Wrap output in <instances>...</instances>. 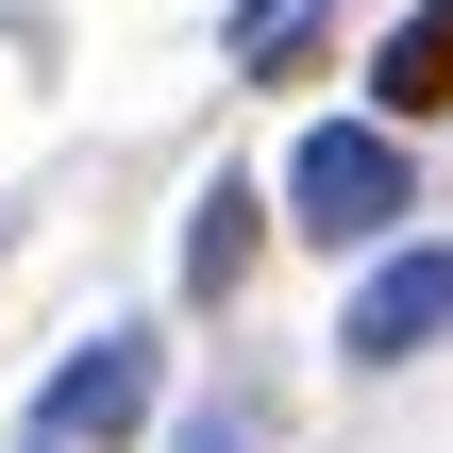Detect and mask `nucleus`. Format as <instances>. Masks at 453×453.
Returning a JSON list of instances; mask_svg holds the SVG:
<instances>
[{
    "label": "nucleus",
    "mask_w": 453,
    "mask_h": 453,
    "mask_svg": "<svg viewBox=\"0 0 453 453\" xmlns=\"http://www.w3.org/2000/svg\"><path fill=\"white\" fill-rule=\"evenodd\" d=\"M403 219H420V151H403L387 118H319V134L286 151V235H319V252H403Z\"/></svg>",
    "instance_id": "obj_1"
},
{
    "label": "nucleus",
    "mask_w": 453,
    "mask_h": 453,
    "mask_svg": "<svg viewBox=\"0 0 453 453\" xmlns=\"http://www.w3.org/2000/svg\"><path fill=\"white\" fill-rule=\"evenodd\" d=\"M17 453H50V437H17Z\"/></svg>",
    "instance_id": "obj_7"
},
{
    "label": "nucleus",
    "mask_w": 453,
    "mask_h": 453,
    "mask_svg": "<svg viewBox=\"0 0 453 453\" xmlns=\"http://www.w3.org/2000/svg\"><path fill=\"white\" fill-rule=\"evenodd\" d=\"M370 101H387V134L453 118V0H403V34L370 50Z\"/></svg>",
    "instance_id": "obj_4"
},
{
    "label": "nucleus",
    "mask_w": 453,
    "mask_h": 453,
    "mask_svg": "<svg viewBox=\"0 0 453 453\" xmlns=\"http://www.w3.org/2000/svg\"><path fill=\"white\" fill-rule=\"evenodd\" d=\"M168 453H269V437H252V403H202V420H185Z\"/></svg>",
    "instance_id": "obj_6"
},
{
    "label": "nucleus",
    "mask_w": 453,
    "mask_h": 453,
    "mask_svg": "<svg viewBox=\"0 0 453 453\" xmlns=\"http://www.w3.org/2000/svg\"><path fill=\"white\" fill-rule=\"evenodd\" d=\"M437 336H453V235H437V252H370L336 353H353V370H403V353H437Z\"/></svg>",
    "instance_id": "obj_3"
},
{
    "label": "nucleus",
    "mask_w": 453,
    "mask_h": 453,
    "mask_svg": "<svg viewBox=\"0 0 453 453\" xmlns=\"http://www.w3.org/2000/svg\"><path fill=\"white\" fill-rule=\"evenodd\" d=\"M252 252H269V202H252V185H202V202H185V303H235Z\"/></svg>",
    "instance_id": "obj_5"
},
{
    "label": "nucleus",
    "mask_w": 453,
    "mask_h": 453,
    "mask_svg": "<svg viewBox=\"0 0 453 453\" xmlns=\"http://www.w3.org/2000/svg\"><path fill=\"white\" fill-rule=\"evenodd\" d=\"M134 420H151V336L118 319V336H84V353L34 387V420H17V437H50V453H118Z\"/></svg>",
    "instance_id": "obj_2"
}]
</instances>
